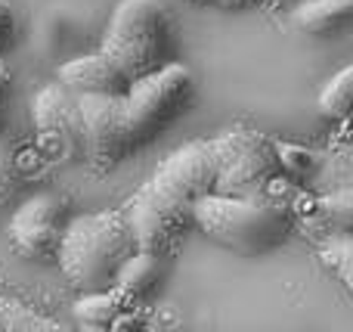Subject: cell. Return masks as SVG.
<instances>
[{"instance_id":"1","label":"cell","mask_w":353,"mask_h":332,"mask_svg":"<svg viewBox=\"0 0 353 332\" xmlns=\"http://www.w3.org/2000/svg\"><path fill=\"white\" fill-rule=\"evenodd\" d=\"M223 165V143L195 140L171 153L155 174L137 190L128 208L137 248L165 255L192 224L195 205L214 193Z\"/></svg>"},{"instance_id":"2","label":"cell","mask_w":353,"mask_h":332,"mask_svg":"<svg viewBox=\"0 0 353 332\" xmlns=\"http://www.w3.org/2000/svg\"><path fill=\"white\" fill-rule=\"evenodd\" d=\"M137 252V240L128 215L121 211H93L65 224L59 252V271L78 292L115 289L121 264Z\"/></svg>"},{"instance_id":"3","label":"cell","mask_w":353,"mask_h":332,"mask_svg":"<svg viewBox=\"0 0 353 332\" xmlns=\"http://www.w3.org/2000/svg\"><path fill=\"white\" fill-rule=\"evenodd\" d=\"M192 224L208 240L236 255H267L279 248L294 230V217L285 205L226 193H208L195 205Z\"/></svg>"},{"instance_id":"4","label":"cell","mask_w":353,"mask_h":332,"mask_svg":"<svg viewBox=\"0 0 353 332\" xmlns=\"http://www.w3.org/2000/svg\"><path fill=\"white\" fill-rule=\"evenodd\" d=\"M168 12L159 0H121L103 35V50L130 81L165 66Z\"/></svg>"},{"instance_id":"5","label":"cell","mask_w":353,"mask_h":332,"mask_svg":"<svg viewBox=\"0 0 353 332\" xmlns=\"http://www.w3.org/2000/svg\"><path fill=\"white\" fill-rule=\"evenodd\" d=\"M192 97V75L180 62H165L161 68L137 78L124 90V115H128L134 146L149 143L183 112Z\"/></svg>"},{"instance_id":"6","label":"cell","mask_w":353,"mask_h":332,"mask_svg":"<svg viewBox=\"0 0 353 332\" xmlns=\"http://www.w3.org/2000/svg\"><path fill=\"white\" fill-rule=\"evenodd\" d=\"M31 118L37 128V140L53 159H87V121L81 112V99L59 78L34 93Z\"/></svg>"},{"instance_id":"7","label":"cell","mask_w":353,"mask_h":332,"mask_svg":"<svg viewBox=\"0 0 353 332\" xmlns=\"http://www.w3.org/2000/svg\"><path fill=\"white\" fill-rule=\"evenodd\" d=\"M223 143V165L214 193L226 196H261L263 186L279 171V155L270 140L254 130H230L220 137Z\"/></svg>"},{"instance_id":"8","label":"cell","mask_w":353,"mask_h":332,"mask_svg":"<svg viewBox=\"0 0 353 332\" xmlns=\"http://www.w3.org/2000/svg\"><path fill=\"white\" fill-rule=\"evenodd\" d=\"M62 233H65V202L59 196H31L16 208L10 221V240L22 258L43 261L56 258Z\"/></svg>"},{"instance_id":"9","label":"cell","mask_w":353,"mask_h":332,"mask_svg":"<svg viewBox=\"0 0 353 332\" xmlns=\"http://www.w3.org/2000/svg\"><path fill=\"white\" fill-rule=\"evenodd\" d=\"M59 81L74 93H124L134 84L103 50L62 62Z\"/></svg>"},{"instance_id":"10","label":"cell","mask_w":353,"mask_h":332,"mask_svg":"<svg viewBox=\"0 0 353 332\" xmlns=\"http://www.w3.org/2000/svg\"><path fill=\"white\" fill-rule=\"evenodd\" d=\"M292 19L307 35L329 37L353 25V0H298Z\"/></svg>"},{"instance_id":"11","label":"cell","mask_w":353,"mask_h":332,"mask_svg":"<svg viewBox=\"0 0 353 332\" xmlns=\"http://www.w3.org/2000/svg\"><path fill=\"white\" fill-rule=\"evenodd\" d=\"M159 280H161L159 255L137 248V252L121 264V271H118L115 289L130 302V298H143V295H149V292H152L155 286H159Z\"/></svg>"},{"instance_id":"12","label":"cell","mask_w":353,"mask_h":332,"mask_svg":"<svg viewBox=\"0 0 353 332\" xmlns=\"http://www.w3.org/2000/svg\"><path fill=\"white\" fill-rule=\"evenodd\" d=\"M128 298L118 289H103V292H84L74 304V320L84 329H112L115 320L121 317Z\"/></svg>"},{"instance_id":"13","label":"cell","mask_w":353,"mask_h":332,"mask_svg":"<svg viewBox=\"0 0 353 332\" xmlns=\"http://www.w3.org/2000/svg\"><path fill=\"white\" fill-rule=\"evenodd\" d=\"M319 112L332 121H347L353 118V66L338 72L319 93Z\"/></svg>"},{"instance_id":"14","label":"cell","mask_w":353,"mask_h":332,"mask_svg":"<svg viewBox=\"0 0 353 332\" xmlns=\"http://www.w3.org/2000/svg\"><path fill=\"white\" fill-rule=\"evenodd\" d=\"M319 255L329 264V271L347 286V292L353 295V233H335L332 240L323 242Z\"/></svg>"},{"instance_id":"15","label":"cell","mask_w":353,"mask_h":332,"mask_svg":"<svg viewBox=\"0 0 353 332\" xmlns=\"http://www.w3.org/2000/svg\"><path fill=\"white\" fill-rule=\"evenodd\" d=\"M316 211L335 233H353V186L323 196L316 202Z\"/></svg>"},{"instance_id":"16","label":"cell","mask_w":353,"mask_h":332,"mask_svg":"<svg viewBox=\"0 0 353 332\" xmlns=\"http://www.w3.org/2000/svg\"><path fill=\"white\" fill-rule=\"evenodd\" d=\"M0 326L3 329H59L47 317L34 314V311H28L25 304L12 302V298H0Z\"/></svg>"},{"instance_id":"17","label":"cell","mask_w":353,"mask_h":332,"mask_svg":"<svg viewBox=\"0 0 353 332\" xmlns=\"http://www.w3.org/2000/svg\"><path fill=\"white\" fill-rule=\"evenodd\" d=\"M12 186H16V159H12L10 146L0 143V205L10 199Z\"/></svg>"},{"instance_id":"18","label":"cell","mask_w":353,"mask_h":332,"mask_svg":"<svg viewBox=\"0 0 353 332\" xmlns=\"http://www.w3.org/2000/svg\"><path fill=\"white\" fill-rule=\"evenodd\" d=\"M12 31H16V12H12L10 0H0V50L12 41Z\"/></svg>"},{"instance_id":"19","label":"cell","mask_w":353,"mask_h":332,"mask_svg":"<svg viewBox=\"0 0 353 332\" xmlns=\"http://www.w3.org/2000/svg\"><path fill=\"white\" fill-rule=\"evenodd\" d=\"M257 3H263L267 10H294L298 0H257Z\"/></svg>"},{"instance_id":"20","label":"cell","mask_w":353,"mask_h":332,"mask_svg":"<svg viewBox=\"0 0 353 332\" xmlns=\"http://www.w3.org/2000/svg\"><path fill=\"white\" fill-rule=\"evenodd\" d=\"M6 87H10V66L0 59V106H3V97H6Z\"/></svg>"},{"instance_id":"21","label":"cell","mask_w":353,"mask_h":332,"mask_svg":"<svg viewBox=\"0 0 353 332\" xmlns=\"http://www.w3.org/2000/svg\"><path fill=\"white\" fill-rule=\"evenodd\" d=\"M251 0H217V6H226V10H236V6H245Z\"/></svg>"},{"instance_id":"22","label":"cell","mask_w":353,"mask_h":332,"mask_svg":"<svg viewBox=\"0 0 353 332\" xmlns=\"http://www.w3.org/2000/svg\"><path fill=\"white\" fill-rule=\"evenodd\" d=\"M192 3H217V0H192Z\"/></svg>"}]
</instances>
